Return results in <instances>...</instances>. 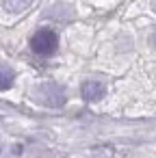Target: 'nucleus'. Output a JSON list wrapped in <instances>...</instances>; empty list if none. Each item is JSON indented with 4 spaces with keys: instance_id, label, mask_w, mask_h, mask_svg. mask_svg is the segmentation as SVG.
I'll use <instances>...</instances> for the list:
<instances>
[{
    "instance_id": "3",
    "label": "nucleus",
    "mask_w": 156,
    "mask_h": 158,
    "mask_svg": "<svg viewBox=\"0 0 156 158\" xmlns=\"http://www.w3.org/2000/svg\"><path fill=\"white\" fill-rule=\"evenodd\" d=\"M80 93H82V98H85L87 102H98V100H102V98L106 95V87H104V82H100V80H85Z\"/></svg>"
},
{
    "instance_id": "5",
    "label": "nucleus",
    "mask_w": 156,
    "mask_h": 158,
    "mask_svg": "<svg viewBox=\"0 0 156 158\" xmlns=\"http://www.w3.org/2000/svg\"><path fill=\"white\" fill-rule=\"evenodd\" d=\"M28 5H31V0H5V9L11 11V13H20Z\"/></svg>"
},
{
    "instance_id": "1",
    "label": "nucleus",
    "mask_w": 156,
    "mask_h": 158,
    "mask_svg": "<svg viewBox=\"0 0 156 158\" xmlns=\"http://www.w3.org/2000/svg\"><path fill=\"white\" fill-rule=\"evenodd\" d=\"M59 48V35L52 28H39L31 37V50L39 56H52Z\"/></svg>"
},
{
    "instance_id": "2",
    "label": "nucleus",
    "mask_w": 156,
    "mask_h": 158,
    "mask_svg": "<svg viewBox=\"0 0 156 158\" xmlns=\"http://www.w3.org/2000/svg\"><path fill=\"white\" fill-rule=\"evenodd\" d=\"M35 100L46 104V106H63L65 104V91L63 87L54 82H44L35 87Z\"/></svg>"
},
{
    "instance_id": "4",
    "label": "nucleus",
    "mask_w": 156,
    "mask_h": 158,
    "mask_svg": "<svg viewBox=\"0 0 156 158\" xmlns=\"http://www.w3.org/2000/svg\"><path fill=\"white\" fill-rule=\"evenodd\" d=\"M13 80H15V72L7 65H0V91L9 89L13 85Z\"/></svg>"
},
{
    "instance_id": "6",
    "label": "nucleus",
    "mask_w": 156,
    "mask_h": 158,
    "mask_svg": "<svg viewBox=\"0 0 156 158\" xmlns=\"http://www.w3.org/2000/svg\"><path fill=\"white\" fill-rule=\"evenodd\" d=\"M0 152H2V143H0Z\"/></svg>"
}]
</instances>
